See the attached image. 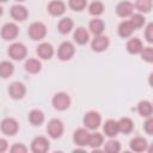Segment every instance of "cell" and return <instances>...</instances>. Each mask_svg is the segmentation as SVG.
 <instances>
[{"instance_id": "cell-39", "label": "cell", "mask_w": 153, "mask_h": 153, "mask_svg": "<svg viewBox=\"0 0 153 153\" xmlns=\"http://www.w3.org/2000/svg\"><path fill=\"white\" fill-rule=\"evenodd\" d=\"M7 149V141L5 139H0V153Z\"/></svg>"}, {"instance_id": "cell-22", "label": "cell", "mask_w": 153, "mask_h": 153, "mask_svg": "<svg viewBox=\"0 0 153 153\" xmlns=\"http://www.w3.org/2000/svg\"><path fill=\"white\" fill-rule=\"evenodd\" d=\"M74 39L79 44H85L88 41V32L84 27H78L74 31Z\"/></svg>"}, {"instance_id": "cell-26", "label": "cell", "mask_w": 153, "mask_h": 153, "mask_svg": "<svg viewBox=\"0 0 153 153\" xmlns=\"http://www.w3.org/2000/svg\"><path fill=\"white\" fill-rule=\"evenodd\" d=\"M13 65L8 61H2L0 63V76L1 78H8L13 73Z\"/></svg>"}, {"instance_id": "cell-35", "label": "cell", "mask_w": 153, "mask_h": 153, "mask_svg": "<svg viewBox=\"0 0 153 153\" xmlns=\"http://www.w3.org/2000/svg\"><path fill=\"white\" fill-rule=\"evenodd\" d=\"M141 56L143 60H146L147 62H152L153 61V49L151 47L147 48H142L141 50Z\"/></svg>"}, {"instance_id": "cell-27", "label": "cell", "mask_w": 153, "mask_h": 153, "mask_svg": "<svg viewBox=\"0 0 153 153\" xmlns=\"http://www.w3.org/2000/svg\"><path fill=\"white\" fill-rule=\"evenodd\" d=\"M90 30L94 35H100L104 30V23L100 19H92L90 22Z\"/></svg>"}, {"instance_id": "cell-40", "label": "cell", "mask_w": 153, "mask_h": 153, "mask_svg": "<svg viewBox=\"0 0 153 153\" xmlns=\"http://www.w3.org/2000/svg\"><path fill=\"white\" fill-rule=\"evenodd\" d=\"M1 14H2V7L0 6V16H1Z\"/></svg>"}, {"instance_id": "cell-17", "label": "cell", "mask_w": 153, "mask_h": 153, "mask_svg": "<svg viewBox=\"0 0 153 153\" xmlns=\"http://www.w3.org/2000/svg\"><path fill=\"white\" fill-rule=\"evenodd\" d=\"M127 50L130 54H137L142 50V42L139 38H131L127 43Z\"/></svg>"}, {"instance_id": "cell-9", "label": "cell", "mask_w": 153, "mask_h": 153, "mask_svg": "<svg viewBox=\"0 0 153 153\" xmlns=\"http://www.w3.org/2000/svg\"><path fill=\"white\" fill-rule=\"evenodd\" d=\"M17 35H18V26L16 24H13V23H7L1 29V36L6 41L16 38Z\"/></svg>"}, {"instance_id": "cell-13", "label": "cell", "mask_w": 153, "mask_h": 153, "mask_svg": "<svg viewBox=\"0 0 153 153\" xmlns=\"http://www.w3.org/2000/svg\"><path fill=\"white\" fill-rule=\"evenodd\" d=\"M88 135H90V134L87 133L86 129H82V128L76 129V130L74 131V136H73L74 142H75L76 145H79V146H85V145H87Z\"/></svg>"}, {"instance_id": "cell-14", "label": "cell", "mask_w": 153, "mask_h": 153, "mask_svg": "<svg viewBox=\"0 0 153 153\" xmlns=\"http://www.w3.org/2000/svg\"><path fill=\"white\" fill-rule=\"evenodd\" d=\"M11 16L16 19V20H25L27 17V10L22 6V5H14L11 8Z\"/></svg>"}, {"instance_id": "cell-38", "label": "cell", "mask_w": 153, "mask_h": 153, "mask_svg": "<svg viewBox=\"0 0 153 153\" xmlns=\"http://www.w3.org/2000/svg\"><path fill=\"white\" fill-rule=\"evenodd\" d=\"M145 36H146V39H147L149 43L153 42V24H152V23L148 24V26H147V29H146Z\"/></svg>"}, {"instance_id": "cell-5", "label": "cell", "mask_w": 153, "mask_h": 153, "mask_svg": "<svg viewBox=\"0 0 153 153\" xmlns=\"http://www.w3.org/2000/svg\"><path fill=\"white\" fill-rule=\"evenodd\" d=\"M1 130L6 134V135H14L18 131V122L14 118H4L1 121Z\"/></svg>"}, {"instance_id": "cell-41", "label": "cell", "mask_w": 153, "mask_h": 153, "mask_svg": "<svg viewBox=\"0 0 153 153\" xmlns=\"http://www.w3.org/2000/svg\"><path fill=\"white\" fill-rule=\"evenodd\" d=\"M0 1H2V2H5V1H7V0H0Z\"/></svg>"}, {"instance_id": "cell-19", "label": "cell", "mask_w": 153, "mask_h": 153, "mask_svg": "<svg viewBox=\"0 0 153 153\" xmlns=\"http://www.w3.org/2000/svg\"><path fill=\"white\" fill-rule=\"evenodd\" d=\"M130 148L135 152H142L147 148V141L143 137H134L130 141Z\"/></svg>"}, {"instance_id": "cell-21", "label": "cell", "mask_w": 153, "mask_h": 153, "mask_svg": "<svg viewBox=\"0 0 153 153\" xmlns=\"http://www.w3.org/2000/svg\"><path fill=\"white\" fill-rule=\"evenodd\" d=\"M104 133L108 135V136H116L117 133H118V126H117V122L114 121V120H109L105 122L104 124Z\"/></svg>"}, {"instance_id": "cell-3", "label": "cell", "mask_w": 153, "mask_h": 153, "mask_svg": "<svg viewBox=\"0 0 153 153\" xmlns=\"http://www.w3.org/2000/svg\"><path fill=\"white\" fill-rule=\"evenodd\" d=\"M47 130H48V134L53 137V139H57L62 135L63 133V124L60 120L57 118H54L51 120L49 123H48V127H47Z\"/></svg>"}, {"instance_id": "cell-15", "label": "cell", "mask_w": 153, "mask_h": 153, "mask_svg": "<svg viewBox=\"0 0 153 153\" xmlns=\"http://www.w3.org/2000/svg\"><path fill=\"white\" fill-rule=\"evenodd\" d=\"M54 54V49L49 43H41L37 47V55L42 59H50Z\"/></svg>"}, {"instance_id": "cell-8", "label": "cell", "mask_w": 153, "mask_h": 153, "mask_svg": "<svg viewBox=\"0 0 153 153\" xmlns=\"http://www.w3.org/2000/svg\"><path fill=\"white\" fill-rule=\"evenodd\" d=\"M74 54V45L71 42H63L57 50V56L60 60H69Z\"/></svg>"}, {"instance_id": "cell-11", "label": "cell", "mask_w": 153, "mask_h": 153, "mask_svg": "<svg viewBox=\"0 0 153 153\" xmlns=\"http://www.w3.org/2000/svg\"><path fill=\"white\" fill-rule=\"evenodd\" d=\"M10 96L14 99H20L25 94V86L22 82H13L8 88Z\"/></svg>"}, {"instance_id": "cell-30", "label": "cell", "mask_w": 153, "mask_h": 153, "mask_svg": "<svg viewBox=\"0 0 153 153\" xmlns=\"http://www.w3.org/2000/svg\"><path fill=\"white\" fill-rule=\"evenodd\" d=\"M135 6L141 12H149L152 8V0H136Z\"/></svg>"}, {"instance_id": "cell-1", "label": "cell", "mask_w": 153, "mask_h": 153, "mask_svg": "<svg viewBox=\"0 0 153 153\" xmlns=\"http://www.w3.org/2000/svg\"><path fill=\"white\" fill-rule=\"evenodd\" d=\"M45 32H47V29H45V25L43 23H39V22H36V23H32L29 27V35L32 39L35 41H38V39H42L44 36H45Z\"/></svg>"}, {"instance_id": "cell-4", "label": "cell", "mask_w": 153, "mask_h": 153, "mask_svg": "<svg viewBox=\"0 0 153 153\" xmlns=\"http://www.w3.org/2000/svg\"><path fill=\"white\" fill-rule=\"evenodd\" d=\"M84 124L88 129H96L100 124V115L96 111H88L84 116Z\"/></svg>"}, {"instance_id": "cell-12", "label": "cell", "mask_w": 153, "mask_h": 153, "mask_svg": "<svg viewBox=\"0 0 153 153\" xmlns=\"http://www.w3.org/2000/svg\"><path fill=\"white\" fill-rule=\"evenodd\" d=\"M116 12L120 17H128L133 13V4L129 2V1H122L117 5V8H116Z\"/></svg>"}, {"instance_id": "cell-31", "label": "cell", "mask_w": 153, "mask_h": 153, "mask_svg": "<svg viewBox=\"0 0 153 153\" xmlns=\"http://www.w3.org/2000/svg\"><path fill=\"white\" fill-rule=\"evenodd\" d=\"M103 10H104V6H103V4L99 2V1H93V2L90 5V7H88L90 13L93 14V16H99V14H102V13H103Z\"/></svg>"}, {"instance_id": "cell-28", "label": "cell", "mask_w": 153, "mask_h": 153, "mask_svg": "<svg viewBox=\"0 0 153 153\" xmlns=\"http://www.w3.org/2000/svg\"><path fill=\"white\" fill-rule=\"evenodd\" d=\"M25 69L30 73H37L41 71V62L36 59H29L25 62Z\"/></svg>"}, {"instance_id": "cell-24", "label": "cell", "mask_w": 153, "mask_h": 153, "mask_svg": "<svg viewBox=\"0 0 153 153\" xmlns=\"http://www.w3.org/2000/svg\"><path fill=\"white\" fill-rule=\"evenodd\" d=\"M29 121L33 124V126H39L43 121H44V115L41 110H32L29 114Z\"/></svg>"}, {"instance_id": "cell-36", "label": "cell", "mask_w": 153, "mask_h": 153, "mask_svg": "<svg viewBox=\"0 0 153 153\" xmlns=\"http://www.w3.org/2000/svg\"><path fill=\"white\" fill-rule=\"evenodd\" d=\"M143 129H145V131L148 135H152L153 134V118L148 117V120L143 123Z\"/></svg>"}, {"instance_id": "cell-29", "label": "cell", "mask_w": 153, "mask_h": 153, "mask_svg": "<svg viewBox=\"0 0 153 153\" xmlns=\"http://www.w3.org/2000/svg\"><path fill=\"white\" fill-rule=\"evenodd\" d=\"M102 143H103V136H102L99 133H93V134H90V135H88L87 145H90L91 147L97 148V147H99Z\"/></svg>"}, {"instance_id": "cell-2", "label": "cell", "mask_w": 153, "mask_h": 153, "mask_svg": "<svg viewBox=\"0 0 153 153\" xmlns=\"http://www.w3.org/2000/svg\"><path fill=\"white\" fill-rule=\"evenodd\" d=\"M69 104H71V98L65 92H59L53 98V105L57 110H65L69 106Z\"/></svg>"}, {"instance_id": "cell-33", "label": "cell", "mask_w": 153, "mask_h": 153, "mask_svg": "<svg viewBox=\"0 0 153 153\" xmlns=\"http://www.w3.org/2000/svg\"><path fill=\"white\" fill-rule=\"evenodd\" d=\"M68 5L74 11H81L86 6V0H69Z\"/></svg>"}, {"instance_id": "cell-23", "label": "cell", "mask_w": 153, "mask_h": 153, "mask_svg": "<svg viewBox=\"0 0 153 153\" xmlns=\"http://www.w3.org/2000/svg\"><path fill=\"white\" fill-rule=\"evenodd\" d=\"M137 111L143 117H149L152 115V104L147 100H142L137 105Z\"/></svg>"}, {"instance_id": "cell-16", "label": "cell", "mask_w": 153, "mask_h": 153, "mask_svg": "<svg viewBox=\"0 0 153 153\" xmlns=\"http://www.w3.org/2000/svg\"><path fill=\"white\" fill-rule=\"evenodd\" d=\"M66 10V6L62 1L59 0H54L48 5V11L50 12V14L53 16H61Z\"/></svg>"}, {"instance_id": "cell-34", "label": "cell", "mask_w": 153, "mask_h": 153, "mask_svg": "<svg viewBox=\"0 0 153 153\" xmlns=\"http://www.w3.org/2000/svg\"><path fill=\"white\" fill-rule=\"evenodd\" d=\"M129 22L131 23V25H133L134 29H139V27H141L145 24V18L141 14H134Z\"/></svg>"}, {"instance_id": "cell-6", "label": "cell", "mask_w": 153, "mask_h": 153, "mask_svg": "<svg viewBox=\"0 0 153 153\" xmlns=\"http://www.w3.org/2000/svg\"><path fill=\"white\" fill-rule=\"evenodd\" d=\"M8 55L14 60H22L26 55V48L23 43H13L8 48Z\"/></svg>"}, {"instance_id": "cell-32", "label": "cell", "mask_w": 153, "mask_h": 153, "mask_svg": "<svg viewBox=\"0 0 153 153\" xmlns=\"http://www.w3.org/2000/svg\"><path fill=\"white\" fill-rule=\"evenodd\" d=\"M120 149H121L120 142L118 141H115V140H111V141L106 142V145L104 147V151L105 152H109V153H117Z\"/></svg>"}, {"instance_id": "cell-25", "label": "cell", "mask_w": 153, "mask_h": 153, "mask_svg": "<svg viewBox=\"0 0 153 153\" xmlns=\"http://www.w3.org/2000/svg\"><path fill=\"white\" fill-rule=\"evenodd\" d=\"M73 27V22L71 18H62L60 22H59V25H57V29L61 33H67L72 30Z\"/></svg>"}, {"instance_id": "cell-42", "label": "cell", "mask_w": 153, "mask_h": 153, "mask_svg": "<svg viewBox=\"0 0 153 153\" xmlns=\"http://www.w3.org/2000/svg\"><path fill=\"white\" fill-rule=\"evenodd\" d=\"M18 1H23V0H18Z\"/></svg>"}, {"instance_id": "cell-20", "label": "cell", "mask_w": 153, "mask_h": 153, "mask_svg": "<svg viewBox=\"0 0 153 153\" xmlns=\"http://www.w3.org/2000/svg\"><path fill=\"white\" fill-rule=\"evenodd\" d=\"M133 30H134V27H133L131 23L128 22V20H124V22H122V23L120 24V26H118V35H120L121 37H124V38H126V37H129V36L131 35Z\"/></svg>"}, {"instance_id": "cell-37", "label": "cell", "mask_w": 153, "mask_h": 153, "mask_svg": "<svg viewBox=\"0 0 153 153\" xmlns=\"http://www.w3.org/2000/svg\"><path fill=\"white\" fill-rule=\"evenodd\" d=\"M11 152L12 153H25L26 152V147L22 143H16L11 147Z\"/></svg>"}, {"instance_id": "cell-7", "label": "cell", "mask_w": 153, "mask_h": 153, "mask_svg": "<svg viewBox=\"0 0 153 153\" xmlns=\"http://www.w3.org/2000/svg\"><path fill=\"white\" fill-rule=\"evenodd\" d=\"M49 148V141L43 136H37L31 142V149L35 153H44Z\"/></svg>"}, {"instance_id": "cell-18", "label": "cell", "mask_w": 153, "mask_h": 153, "mask_svg": "<svg viewBox=\"0 0 153 153\" xmlns=\"http://www.w3.org/2000/svg\"><path fill=\"white\" fill-rule=\"evenodd\" d=\"M117 126H118V131H122L124 134H128L133 130V121L128 117H123L121 118L118 122H117Z\"/></svg>"}, {"instance_id": "cell-10", "label": "cell", "mask_w": 153, "mask_h": 153, "mask_svg": "<svg viewBox=\"0 0 153 153\" xmlns=\"http://www.w3.org/2000/svg\"><path fill=\"white\" fill-rule=\"evenodd\" d=\"M92 49L94 51H103L108 48L109 45V38L106 36H102V35H96V37L92 41Z\"/></svg>"}]
</instances>
